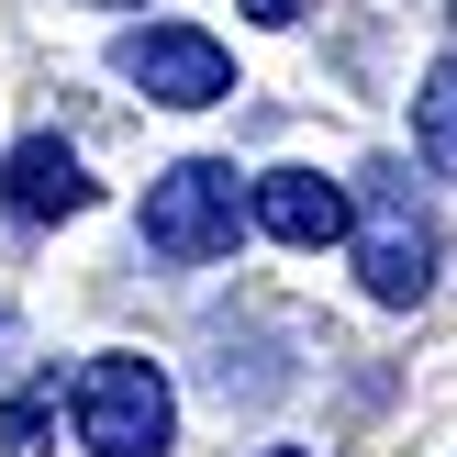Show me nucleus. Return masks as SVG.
Listing matches in <instances>:
<instances>
[{"mask_svg":"<svg viewBox=\"0 0 457 457\" xmlns=\"http://www.w3.org/2000/svg\"><path fill=\"white\" fill-rule=\"evenodd\" d=\"M346 245H357V279H369V302H391V312H413L424 290H436V212H424V190H413V168H357V190H346Z\"/></svg>","mask_w":457,"mask_h":457,"instance_id":"f257e3e1","label":"nucleus"},{"mask_svg":"<svg viewBox=\"0 0 457 457\" xmlns=\"http://www.w3.org/2000/svg\"><path fill=\"white\" fill-rule=\"evenodd\" d=\"M67 413H79L89 457H168L179 446V391H168V369L134 357V346L89 357V369L67 379Z\"/></svg>","mask_w":457,"mask_h":457,"instance_id":"f03ea898","label":"nucleus"},{"mask_svg":"<svg viewBox=\"0 0 457 457\" xmlns=\"http://www.w3.org/2000/svg\"><path fill=\"white\" fill-rule=\"evenodd\" d=\"M268 457H302V446H268Z\"/></svg>","mask_w":457,"mask_h":457,"instance_id":"9d476101","label":"nucleus"},{"mask_svg":"<svg viewBox=\"0 0 457 457\" xmlns=\"http://www.w3.org/2000/svg\"><path fill=\"white\" fill-rule=\"evenodd\" d=\"M45 436H56V379H34V391L0 402V457H45Z\"/></svg>","mask_w":457,"mask_h":457,"instance_id":"6e6552de","label":"nucleus"},{"mask_svg":"<svg viewBox=\"0 0 457 457\" xmlns=\"http://www.w3.org/2000/svg\"><path fill=\"white\" fill-rule=\"evenodd\" d=\"M0 201H12L22 223H67V212H89V168H79V145L67 134H22L12 145V168H0Z\"/></svg>","mask_w":457,"mask_h":457,"instance_id":"423d86ee","label":"nucleus"},{"mask_svg":"<svg viewBox=\"0 0 457 457\" xmlns=\"http://www.w3.org/2000/svg\"><path fill=\"white\" fill-rule=\"evenodd\" d=\"M112 67H123L145 101H168V112H212V101H235V56H223L201 22H134V34L112 45Z\"/></svg>","mask_w":457,"mask_h":457,"instance_id":"20e7f679","label":"nucleus"},{"mask_svg":"<svg viewBox=\"0 0 457 457\" xmlns=\"http://www.w3.org/2000/svg\"><path fill=\"white\" fill-rule=\"evenodd\" d=\"M101 12H123V0H101Z\"/></svg>","mask_w":457,"mask_h":457,"instance_id":"9b49d317","label":"nucleus"},{"mask_svg":"<svg viewBox=\"0 0 457 457\" xmlns=\"http://www.w3.org/2000/svg\"><path fill=\"white\" fill-rule=\"evenodd\" d=\"M413 156L436 179H457V56L424 67V89H413Z\"/></svg>","mask_w":457,"mask_h":457,"instance_id":"0eeeda50","label":"nucleus"},{"mask_svg":"<svg viewBox=\"0 0 457 457\" xmlns=\"http://www.w3.org/2000/svg\"><path fill=\"white\" fill-rule=\"evenodd\" d=\"M245 12H257V22H290V12H302V0H245Z\"/></svg>","mask_w":457,"mask_h":457,"instance_id":"1a4fd4ad","label":"nucleus"},{"mask_svg":"<svg viewBox=\"0 0 457 457\" xmlns=\"http://www.w3.org/2000/svg\"><path fill=\"white\" fill-rule=\"evenodd\" d=\"M134 235H145V257H168V268H212V257H235V235H245V179L223 168V156H179V168L145 190Z\"/></svg>","mask_w":457,"mask_h":457,"instance_id":"7ed1b4c3","label":"nucleus"},{"mask_svg":"<svg viewBox=\"0 0 457 457\" xmlns=\"http://www.w3.org/2000/svg\"><path fill=\"white\" fill-rule=\"evenodd\" d=\"M245 223H268L279 245L324 257V245H346V179H324V168H268V179H245Z\"/></svg>","mask_w":457,"mask_h":457,"instance_id":"39448f33","label":"nucleus"}]
</instances>
